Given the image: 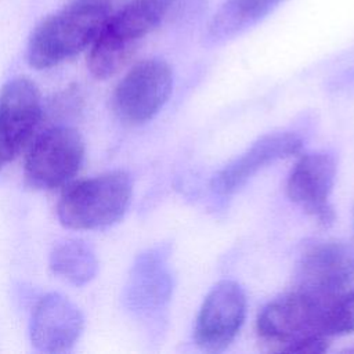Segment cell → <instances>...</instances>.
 Masks as SVG:
<instances>
[{"instance_id":"16","label":"cell","mask_w":354,"mask_h":354,"mask_svg":"<svg viewBox=\"0 0 354 354\" xmlns=\"http://www.w3.org/2000/svg\"><path fill=\"white\" fill-rule=\"evenodd\" d=\"M354 332V288L337 295L325 317V333L332 339Z\"/></svg>"},{"instance_id":"6","label":"cell","mask_w":354,"mask_h":354,"mask_svg":"<svg viewBox=\"0 0 354 354\" xmlns=\"http://www.w3.org/2000/svg\"><path fill=\"white\" fill-rule=\"evenodd\" d=\"M84 142L79 131L57 126L41 133L30 147L24 167L25 181L36 189L65 185L79 171Z\"/></svg>"},{"instance_id":"5","label":"cell","mask_w":354,"mask_h":354,"mask_svg":"<svg viewBox=\"0 0 354 354\" xmlns=\"http://www.w3.org/2000/svg\"><path fill=\"white\" fill-rule=\"evenodd\" d=\"M173 90V71L160 58L137 62L118 83L112 105L118 118L129 124L151 120L167 102Z\"/></svg>"},{"instance_id":"7","label":"cell","mask_w":354,"mask_h":354,"mask_svg":"<svg viewBox=\"0 0 354 354\" xmlns=\"http://www.w3.org/2000/svg\"><path fill=\"white\" fill-rule=\"evenodd\" d=\"M246 317V296L241 285L231 279L217 282L205 297L194 329L195 343L205 351L227 348L235 339Z\"/></svg>"},{"instance_id":"3","label":"cell","mask_w":354,"mask_h":354,"mask_svg":"<svg viewBox=\"0 0 354 354\" xmlns=\"http://www.w3.org/2000/svg\"><path fill=\"white\" fill-rule=\"evenodd\" d=\"M133 196L131 177L123 170L80 180L68 187L57 205L59 223L71 230H98L118 223Z\"/></svg>"},{"instance_id":"1","label":"cell","mask_w":354,"mask_h":354,"mask_svg":"<svg viewBox=\"0 0 354 354\" xmlns=\"http://www.w3.org/2000/svg\"><path fill=\"white\" fill-rule=\"evenodd\" d=\"M188 0H130L115 10L90 46L87 66L97 79L118 73L141 40L171 14L188 10Z\"/></svg>"},{"instance_id":"17","label":"cell","mask_w":354,"mask_h":354,"mask_svg":"<svg viewBox=\"0 0 354 354\" xmlns=\"http://www.w3.org/2000/svg\"><path fill=\"white\" fill-rule=\"evenodd\" d=\"M71 1L90 4V6H100V7H105V8H111V10H115V4L118 3V0H71Z\"/></svg>"},{"instance_id":"8","label":"cell","mask_w":354,"mask_h":354,"mask_svg":"<svg viewBox=\"0 0 354 354\" xmlns=\"http://www.w3.org/2000/svg\"><path fill=\"white\" fill-rule=\"evenodd\" d=\"M41 118L37 86L28 77L8 80L0 90V170L30 140Z\"/></svg>"},{"instance_id":"10","label":"cell","mask_w":354,"mask_h":354,"mask_svg":"<svg viewBox=\"0 0 354 354\" xmlns=\"http://www.w3.org/2000/svg\"><path fill=\"white\" fill-rule=\"evenodd\" d=\"M336 180V160L328 152L303 155L286 180V194L318 223L328 225L335 220L330 194Z\"/></svg>"},{"instance_id":"15","label":"cell","mask_w":354,"mask_h":354,"mask_svg":"<svg viewBox=\"0 0 354 354\" xmlns=\"http://www.w3.org/2000/svg\"><path fill=\"white\" fill-rule=\"evenodd\" d=\"M50 268L69 283L83 286L97 275L98 260L94 250L86 242L66 239L53 248Z\"/></svg>"},{"instance_id":"9","label":"cell","mask_w":354,"mask_h":354,"mask_svg":"<svg viewBox=\"0 0 354 354\" xmlns=\"http://www.w3.org/2000/svg\"><path fill=\"white\" fill-rule=\"evenodd\" d=\"M354 281V245L343 241H328L311 246L297 268L296 289L336 297Z\"/></svg>"},{"instance_id":"13","label":"cell","mask_w":354,"mask_h":354,"mask_svg":"<svg viewBox=\"0 0 354 354\" xmlns=\"http://www.w3.org/2000/svg\"><path fill=\"white\" fill-rule=\"evenodd\" d=\"M286 0H224L209 19L203 43L221 46L271 15Z\"/></svg>"},{"instance_id":"14","label":"cell","mask_w":354,"mask_h":354,"mask_svg":"<svg viewBox=\"0 0 354 354\" xmlns=\"http://www.w3.org/2000/svg\"><path fill=\"white\" fill-rule=\"evenodd\" d=\"M155 253H148L137 260L126 286V306L136 314H148L162 303L167 290L166 279Z\"/></svg>"},{"instance_id":"11","label":"cell","mask_w":354,"mask_h":354,"mask_svg":"<svg viewBox=\"0 0 354 354\" xmlns=\"http://www.w3.org/2000/svg\"><path fill=\"white\" fill-rule=\"evenodd\" d=\"M84 328V317L79 307L59 293L43 296L30 318L32 346L46 354L69 351Z\"/></svg>"},{"instance_id":"12","label":"cell","mask_w":354,"mask_h":354,"mask_svg":"<svg viewBox=\"0 0 354 354\" xmlns=\"http://www.w3.org/2000/svg\"><path fill=\"white\" fill-rule=\"evenodd\" d=\"M301 147V138L292 131L266 134L221 169L214 176L212 188L220 195H231L241 189L261 169L279 159L299 153Z\"/></svg>"},{"instance_id":"4","label":"cell","mask_w":354,"mask_h":354,"mask_svg":"<svg viewBox=\"0 0 354 354\" xmlns=\"http://www.w3.org/2000/svg\"><path fill=\"white\" fill-rule=\"evenodd\" d=\"M333 299L295 289L270 301L260 311L256 321L257 333L264 342L285 353L308 337H329L325 333V317Z\"/></svg>"},{"instance_id":"2","label":"cell","mask_w":354,"mask_h":354,"mask_svg":"<svg viewBox=\"0 0 354 354\" xmlns=\"http://www.w3.org/2000/svg\"><path fill=\"white\" fill-rule=\"evenodd\" d=\"M115 10L69 1L32 32L26 57L35 69L53 68L91 46Z\"/></svg>"}]
</instances>
